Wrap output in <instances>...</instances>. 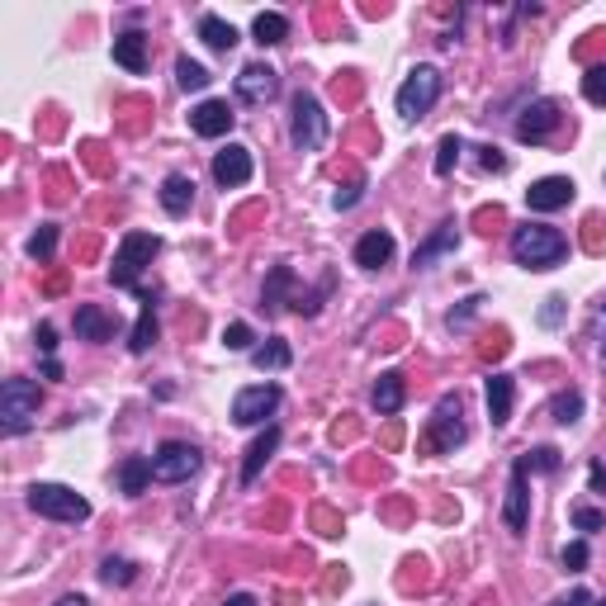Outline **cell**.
Wrapping results in <instances>:
<instances>
[{"label": "cell", "mask_w": 606, "mask_h": 606, "mask_svg": "<svg viewBox=\"0 0 606 606\" xmlns=\"http://www.w3.org/2000/svg\"><path fill=\"white\" fill-rule=\"evenodd\" d=\"M512 256H517V266H526V270H550L569 256V237L545 228V223H526V228L512 232Z\"/></svg>", "instance_id": "6da1fadb"}, {"label": "cell", "mask_w": 606, "mask_h": 606, "mask_svg": "<svg viewBox=\"0 0 606 606\" xmlns=\"http://www.w3.org/2000/svg\"><path fill=\"white\" fill-rule=\"evenodd\" d=\"M157 237L152 232H128L119 251H114V266H109V285L114 289H138V275L143 266H152V256H157Z\"/></svg>", "instance_id": "7a4b0ae2"}, {"label": "cell", "mask_w": 606, "mask_h": 606, "mask_svg": "<svg viewBox=\"0 0 606 606\" xmlns=\"http://www.w3.org/2000/svg\"><path fill=\"white\" fill-rule=\"evenodd\" d=\"M38 403H43V393H38L34 379H5V389H0V427L10 436H24L34 427Z\"/></svg>", "instance_id": "3957f363"}, {"label": "cell", "mask_w": 606, "mask_h": 606, "mask_svg": "<svg viewBox=\"0 0 606 606\" xmlns=\"http://www.w3.org/2000/svg\"><path fill=\"white\" fill-rule=\"evenodd\" d=\"M29 507H34L38 517L67 521V526L90 517V502L81 498V493H72V488H62V483H34V488H29Z\"/></svg>", "instance_id": "277c9868"}, {"label": "cell", "mask_w": 606, "mask_h": 606, "mask_svg": "<svg viewBox=\"0 0 606 606\" xmlns=\"http://www.w3.org/2000/svg\"><path fill=\"white\" fill-rule=\"evenodd\" d=\"M464 441V408L455 393H446L441 403H436V412H431L427 431H422V450L427 455H446V450H455Z\"/></svg>", "instance_id": "5b68a950"}, {"label": "cell", "mask_w": 606, "mask_h": 606, "mask_svg": "<svg viewBox=\"0 0 606 606\" xmlns=\"http://www.w3.org/2000/svg\"><path fill=\"white\" fill-rule=\"evenodd\" d=\"M441 100V72L436 67H412L408 81L398 86V114L417 124V119H427L431 105Z\"/></svg>", "instance_id": "8992f818"}, {"label": "cell", "mask_w": 606, "mask_h": 606, "mask_svg": "<svg viewBox=\"0 0 606 606\" xmlns=\"http://www.w3.org/2000/svg\"><path fill=\"white\" fill-rule=\"evenodd\" d=\"M289 138H294L299 152H318V147L327 143V114H322V105L308 95V90L294 95V124H289Z\"/></svg>", "instance_id": "52a82bcc"}, {"label": "cell", "mask_w": 606, "mask_h": 606, "mask_svg": "<svg viewBox=\"0 0 606 606\" xmlns=\"http://www.w3.org/2000/svg\"><path fill=\"white\" fill-rule=\"evenodd\" d=\"M199 450L190 446V441H166V446H157V455H152V479L157 483H190L199 474Z\"/></svg>", "instance_id": "ba28073f"}, {"label": "cell", "mask_w": 606, "mask_h": 606, "mask_svg": "<svg viewBox=\"0 0 606 606\" xmlns=\"http://www.w3.org/2000/svg\"><path fill=\"white\" fill-rule=\"evenodd\" d=\"M280 384H251V389H242L237 398H232V422L237 427H256V422H266L270 412L280 408Z\"/></svg>", "instance_id": "9c48e42d"}, {"label": "cell", "mask_w": 606, "mask_h": 606, "mask_svg": "<svg viewBox=\"0 0 606 606\" xmlns=\"http://www.w3.org/2000/svg\"><path fill=\"white\" fill-rule=\"evenodd\" d=\"M554 128H559V105L554 100H531L517 114V143H545Z\"/></svg>", "instance_id": "30bf717a"}, {"label": "cell", "mask_w": 606, "mask_h": 606, "mask_svg": "<svg viewBox=\"0 0 606 606\" xmlns=\"http://www.w3.org/2000/svg\"><path fill=\"white\" fill-rule=\"evenodd\" d=\"M275 90H280V76L270 72L266 62H251V67H242V76H237V100H242V105H270Z\"/></svg>", "instance_id": "8fae6325"}, {"label": "cell", "mask_w": 606, "mask_h": 606, "mask_svg": "<svg viewBox=\"0 0 606 606\" xmlns=\"http://www.w3.org/2000/svg\"><path fill=\"white\" fill-rule=\"evenodd\" d=\"M251 152L247 147H223V152H214V180L223 185V190H242L251 180Z\"/></svg>", "instance_id": "7c38bea8"}, {"label": "cell", "mask_w": 606, "mask_h": 606, "mask_svg": "<svg viewBox=\"0 0 606 606\" xmlns=\"http://www.w3.org/2000/svg\"><path fill=\"white\" fill-rule=\"evenodd\" d=\"M526 512H531V493H526V464H512V483H507V507H502V521L507 531L521 535L526 531Z\"/></svg>", "instance_id": "4fadbf2b"}, {"label": "cell", "mask_w": 606, "mask_h": 606, "mask_svg": "<svg viewBox=\"0 0 606 606\" xmlns=\"http://www.w3.org/2000/svg\"><path fill=\"white\" fill-rule=\"evenodd\" d=\"M569 199H573V180L569 176H545L526 190V204H531L535 214H554V209H564Z\"/></svg>", "instance_id": "5bb4252c"}, {"label": "cell", "mask_w": 606, "mask_h": 606, "mask_svg": "<svg viewBox=\"0 0 606 606\" xmlns=\"http://www.w3.org/2000/svg\"><path fill=\"white\" fill-rule=\"evenodd\" d=\"M232 119H237V114H232L228 100H204V105L190 109V128H195L199 138H223L232 128Z\"/></svg>", "instance_id": "9a60e30c"}, {"label": "cell", "mask_w": 606, "mask_h": 606, "mask_svg": "<svg viewBox=\"0 0 606 606\" xmlns=\"http://www.w3.org/2000/svg\"><path fill=\"white\" fill-rule=\"evenodd\" d=\"M280 450V427H266L256 441H251V450H247V460H242V483H256L261 479V469L270 464V455Z\"/></svg>", "instance_id": "2e32d148"}, {"label": "cell", "mask_w": 606, "mask_h": 606, "mask_svg": "<svg viewBox=\"0 0 606 606\" xmlns=\"http://www.w3.org/2000/svg\"><path fill=\"white\" fill-rule=\"evenodd\" d=\"M76 337L100 346V341L114 337V318H109L105 308H95V303H81V308H76Z\"/></svg>", "instance_id": "e0dca14e"}, {"label": "cell", "mask_w": 606, "mask_h": 606, "mask_svg": "<svg viewBox=\"0 0 606 606\" xmlns=\"http://www.w3.org/2000/svg\"><path fill=\"white\" fill-rule=\"evenodd\" d=\"M190 204H195V180L190 176H166L161 180V209L171 218H185L190 214Z\"/></svg>", "instance_id": "ac0fdd59"}, {"label": "cell", "mask_w": 606, "mask_h": 606, "mask_svg": "<svg viewBox=\"0 0 606 606\" xmlns=\"http://www.w3.org/2000/svg\"><path fill=\"white\" fill-rule=\"evenodd\" d=\"M114 62L124 67V72H147V38L138 34V29H128V34L114 38Z\"/></svg>", "instance_id": "d6986e66"}, {"label": "cell", "mask_w": 606, "mask_h": 606, "mask_svg": "<svg viewBox=\"0 0 606 606\" xmlns=\"http://www.w3.org/2000/svg\"><path fill=\"white\" fill-rule=\"evenodd\" d=\"M393 261V237L389 232H365L356 242V266L365 270H379V266H389Z\"/></svg>", "instance_id": "ffe728a7"}, {"label": "cell", "mask_w": 606, "mask_h": 606, "mask_svg": "<svg viewBox=\"0 0 606 606\" xmlns=\"http://www.w3.org/2000/svg\"><path fill=\"white\" fill-rule=\"evenodd\" d=\"M455 242H460V232H455V223H441V228L431 232V237L422 242V247L412 251V266H417V270L431 266V261H436V256H446V251L455 247Z\"/></svg>", "instance_id": "44dd1931"}, {"label": "cell", "mask_w": 606, "mask_h": 606, "mask_svg": "<svg viewBox=\"0 0 606 606\" xmlns=\"http://www.w3.org/2000/svg\"><path fill=\"white\" fill-rule=\"evenodd\" d=\"M488 422L493 427H507L512 422V379L507 375L488 379Z\"/></svg>", "instance_id": "7402d4cb"}, {"label": "cell", "mask_w": 606, "mask_h": 606, "mask_svg": "<svg viewBox=\"0 0 606 606\" xmlns=\"http://www.w3.org/2000/svg\"><path fill=\"white\" fill-rule=\"evenodd\" d=\"M147 479H152V460H143V455H128V460L119 464V488H124L128 498H143Z\"/></svg>", "instance_id": "603a6c76"}, {"label": "cell", "mask_w": 606, "mask_h": 606, "mask_svg": "<svg viewBox=\"0 0 606 606\" xmlns=\"http://www.w3.org/2000/svg\"><path fill=\"white\" fill-rule=\"evenodd\" d=\"M199 38H204L214 53H232V48H237V29H232L228 19H218V15L199 19Z\"/></svg>", "instance_id": "cb8c5ba5"}, {"label": "cell", "mask_w": 606, "mask_h": 606, "mask_svg": "<svg viewBox=\"0 0 606 606\" xmlns=\"http://www.w3.org/2000/svg\"><path fill=\"white\" fill-rule=\"evenodd\" d=\"M152 341H157V318H152V294H143V313H138V327H133V337H128V351H133V356H147Z\"/></svg>", "instance_id": "d4e9b609"}, {"label": "cell", "mask_w": 606, "mask_h": 606, "mask_svg": "<svg viewBox=\"0 0 606 606\" xmlns=\"http://www.w3.org/2000/svg\"><path fill=\"white\" fill-rule=\"evenodd\" d=\"M289 289H294V270L275 266V270H270V280H266V294H261V308H266V313H280Z\"/></svg>", "instance_id": "484cf974"}, {"label": "cell", "mask_w": 606, "mask_h": 606, "mask_svg": "<svg viewBox=\"0 0 606 606\" xmlns=\"http://www.w3.org/2000/svg\"><path fill=\"white\" fill-rule=\"evenodd\" d=\"M251 34H256V43H261V48H275V43H285V38H289V19L275 15V10H266V15H256Z\"/></svg>", "instance_id": "4316f807"}, {"label": "cell", "mask_w": 606, "mask_h": 606, "mask_svg": "<svg viewBox=\"0 0 606 606\" xmlns=\"http://www.w3.org/2000/svg\"><path fill=\"white\" fill-rule=\"evenodd\" d=\"M370 398H375V408L384 412V417H393V412L403 408V375H379Z\"/></svg>", "instance_id": "83f0119b"}, {"label": "cell", "mask_w": 606, "mask_h": 606, "mask_svg": "<svg viewBox=\"0 0 606 606\" xmlns=\"http://www.w3.org/2000/svg\"><path fill=\"white\" fill-rule=\"evenodd\" d=\"M289 360H294V351H289L280 337L251 351V365H256V370H289Z\"/></svg>", "instance_id": "f1b7e54d"}, {"label": "cell", "mask_w": 606, "mask_h": 606, "mask_svg": "<svg viewBox=\"0 0 606 606\" xmlns=\"http://www.w3.org/2000/svg\"><path fill=\"white\" fill-rule=\"evenodd\" d=\"M100 578H105L109 588H124V583H133V578H138V564H133V559H114V554H109L105 564H100Z\"/></svg>", "instance_id": "f546056e"}, {"label": "cell", "mask_w": 606, "mask_h": 606, "mask_svg": "<svg viewBox=\"0 0 606 606\" xmlns=\"http://www.w3.org/2000/svg\"><path fill=\"white\" fill-rule=\"evenodd\" d=\"M460 152H464V143L455 138V133H446L441 147H436V176H450V171H455V161H460Z\"/></svg>", "instance_id": "4dcf8cb0"}, {"label": "cell", "mask_w": 606, "mask_h": 606, "mask_svg": "<svg viewBox=\"0 0 606 606\" xmlns=\"http://www.w3.org/2000/svg\"><path fill=\"white\" fill-rule=\"evenodd\" d=\"M521 464H526V474H554V469H559V450L554 446H540V450H526V455H521Z\"/></svg>", "instance_id": "1f68e13d"}, {"label": "cell", "mask_w": 606, "mask_h": 606, "mask_svg": "<svg viewBox=\"0 0 606 606\" xmlns=\"http://www.w3.org/2000/svg\"><path fill=\"white\" fill-rule=\"evenodd\" d=\"M550 412H554V422H564V427H569V422H578V417H583V398H578V393H559V398H554L550 403Z\"/></svg>", "instance_id": "d6a6232c"}, {"label": "cell", "mask_w": 606, "mask_h": 606, "mask_svg": "<svg viewBox=\"0 0 606 606\" xmlns=\"http://www.w3.org/2000/svg\"><path fill=\"white\" fill-rule=\"evenodd\" d=\"M176 81H180V90H204V86H209V72H204L199 62H190V57H180V62H176Z\"/></svg>", "instance_id": "836d02e7"}, {"label": "cell", "mask_w": 606, "mask_h": 606, "mask_svg": "<svg viewBox=\"0 0 606 606\" xmlns=\"http://www.w3.org/2000/svg\"><path fill=\"white\" fill-rule=\"evenodd\" d=\"M53 247H57V228H48V223H43V228L29 237V256H34V261H48V256H53Z\"/></svg>", "instance_id": "e575fe53"}, {"label": "cell", "mask_w": 606, "mask_h": 606, "mask_svg": "<svg viewBox=\"0 0 606 606\" xmlns=\"http://www.w3.org/2000/svg\"><path fill=\"white\" fill-rule=\"evenodd\" d=\"M583 95H588L592 105H606V62L602 67H588V76H583Z\"/></svg>", "instance_id": "d590c367"}, {"label": "cell", "mask_w": 606, "mask_h": 606, "mask_svg": "<svg viewBox=\"0 0 606 606\" xmlns=\"http://www.w3.org/2000/svg\"><path fill=\"white\" fill-rule=\"evenodd\" d=\"M251 341L256 337H251L247 322H232L228 332H223V346H228V351H251Z\"/></svg>", "instance_id": "8d00e7d4"}, {"label": "cell", "mask_w": 606, "mask_h": 606, "mask_svg": "<svg viewBox=\"0 0 606 606\" xmlns=\"http://www.w3.org/2000/svg\"><path fill=\"white\" fill-rule=\"evenodd\" d=\"M573 526H578V531H602L606 517L597 507H573Z\"/></svg>", "instance_id": "74e56055"}, {"label": "cell", "mask_w": 606, "mask_h": 606, "mask_svg": "<svg viewBox=\"0 0 606 606\" xmlns=\"http://www.w3.org/2000/svg\"><path fill=\"white\" fill-rule=\"evenodd\" d=\"M564 569H573V573L588 569V545H583V540H573L569 550H564Z\"/></svg>", "instance_id": "f35d334b"}, {"label": "cell", "mask_w": 606, "mask_h": 606, "mask_svg": "<svg viewBox=\"0 0 606 606\" xmlns=\"http://www.w3.org/2000/svg\"><path fill=\"white\" fill-rule=\"evenodd\" d=\"M38 351L53 360V351H57V327L53 322H38Z\"/></svg>", "instance_id": "ab89813d"}, {"label": "cell", "mask_w": 606, "mask_h": 606, "mask_svg": "<svg viewBox=\"0 0 606 606\" xmlns=\"http://www.w3.org/2000/svg\"><path fill=\"white\" fill-rule=\"evenodd\" d=\"M479 166L483 171H507V157H502L498 147H479Z\"/></svg>", "instance_id": "60d3db41"}, {"label": "cell", "mask_w": 606, "mask_h": 606, "mask_svg": "<svg viewBox=\"0 0 606 606\" xmlns=\"http://www.w3.org/2000/svg\"><path fill=\"white\" fill-rule=\"evenodd\" d=\"M559 313H564V299H545V308H540V322H545V327H554V322H559Z\"/></svg>", "instance_id": "b9f144b4"}, {"label": "cell", "mask_w": 606, "mask_h": 606, "mask_svg": "<svg viewBox=\"0 0 606 606\" xmlns=\"http://www.w3.org/2000/svg\"><path fill=\"white\" fill-rule=\"evenodd\" d=\"M592 332H597V341H602V365H606V303L597 308V318H592Z\"/></svg>", "instance_id": "7bdbcfd3"}, {"label": "cell", "mask_w": 606, "mask_h": 606, "mask_svg": "<svg viewBox=\"0 0 606 606\" xmlns=\"http://www.w3.org/2000/svg\"><path fill=\"white\" fill-rule=\"evenodd\" d=\"M356 199H360V185H351V190H337V199H332V204H337V209H351Z\"/></svg>", "instance_id": "ee69618b"}, {"label": "cell", "mask_w": 606, "mask_h": 606, "mask_svg": "<svg viewBox=\"0 0 606 606\" xmlns=\"http://www.w3.org/2000/svg\"><path fill=\"white\" fill-rule=\"evenodd\" d=\"M554 606H592V597H588V592H583V588H578V592H569L564 602H554Z\"/></svg>", "instance_id": "f6af8a7d"}, {"label": "cell", "mask_w": 606, "mask_h": 606, "mask_svg": "<svg viewBox=\"0 0 606 606\" xmlns=\"http://www.w3.org/2000/svg\"><path fill=\"white\" fill-rule=\"evenodd\" d=\"M588 479H592V488L602 493V488H606V469H602V464H592V469H588Z\"/></svg>", "instance_id": "bcb514c9"}, {"label": "cell", "mask_w": 606, "mask_h": 606, "mask_svg": "<svg viewBox=\"0 0 606 606\" xmlns=\"http://www.w3.org/2000/svg\"><path fill=\"white\" fill-rule=\"evenodd\" d=\"M223 606H256V597H247V592H232Z\"/></svg>", "instance_id": "7dc6e473"}, {"label": "cell", "mask_w": 606, "mask_h": 606, "mask_svg": "<svg viewBox=\"0 0 606 606\" xmlns=\"http://www.w3.org/2000/svg\"><path fill=\"white\" fill-rule=\"evenodd\" d=\"M53 606H90L86 597H62V602H53Z\"/></svg>", "instance_id": "c3c4849f"}, {"label": "cell", "mask_w": 606, "mask_h": 606, "mask_svg": "<svg viewBox=\"0 0 606 606\" xmlns=\"http://www.w3.org/2000/svg\"><path fill=\"white\" fill-rule=\"evenodd\" d=\"M597 606H606V597H602V602H597Z\"/></svg>", "instance_id": "681fc988"}]
</instances>
